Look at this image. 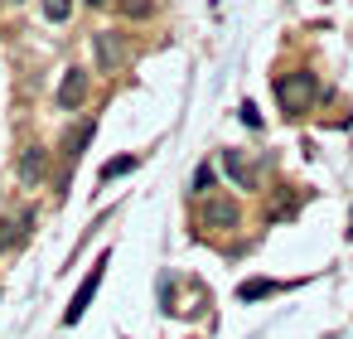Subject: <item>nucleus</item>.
<instances>
[{
  "label": "nucleus",
  "instance_id": "423d86ee",
  "mask_svg": "<svg viewBox=\"0 0 353 339\" xmlns=\"http://www.w3.org/2000/svg\"><path fill=\"white\" fill-rule=\"evenodd\" d=\"M203 223H218V228H232V223H237V209H232L228 199H208V209H203Z\"/></svg>",
  "mask_w": 353,
  "mask_h": 339
},
{
  "label": "nucleus",
  "instance_id": "f03ea898",
  "mask_svg": "<svg viewBox=\"0 0 353 339\" xmlns=\"http://www.w3.org/2000/svg\"><path fill=\"white\" fill-rule=\"evenodd\" d=\"M102 271H107V257H97V267H92V271H88V281L78 286L73 305L63 310V320H68V325H78V320L88 315V305H92V296H97V286H102Z\"/></svg>",
  "mask_w": 353,
  "mask_h": 339
},
{
  "label": "nucleus",
  "instance_id": "2eb2a0df",
  "mask_svg": "<svg viewBox=\"0 0 353 339\" xmlns=\"http://www.w3.org/2000/svg\"><path fill=\"white\" fill-rule=\"evenodd\" d=\"M348 238H353V228H348Z\"/></svg>",
  "mask_w": 353,
  "mask_h": 339
},
{
  "label": "nucleus",
  "instance_id": "0eeeda50",
  "mask_svg": "<svg viewBox=\"0 0 353 339\" xmlns=\"http://www.w3.org/2000/svg\"><path fill=\"white\" fill-rule=\"evenodd\" d=\"M126 170H136V155H117V160H107V165H102V184H112V180H121Z\"/></svg>",
  "mask_w": 353,
  "mask_h": 339
},
{
  "label": "nucleus",
  "instance_id": "f8f14e48",
  "mask_svg": "<svg viewBox=\"0 0 353 339\" xmlns=\"http://www.w3.org/2000/svg\"><path fill=\"white\" fill-rule=\"evenodd\" d=\"M88 141H92V122H88V126H78V131H73V136H68V160H78V155H83V146H88Z\"/></svg>",
  "mask_w": 353,
  "mask_h": 339
},
{
  "label": "nucleus",
  "instance_id": "9d476101",
  "mask_svg": "<svg viewBox=\"0 0 353 339\" xmlns=\"http://www.w3.org/2000/svg\"><path fill=\"white\" fill-rule=\"evenodd\" d=\"M223 165H228V175H232L237 184H247V189H252V170L242 165V155H237V151H228V155H223Z\"/></svg>",
  "mask_w": 353,
  "mask_h": 339
},
{
  "label": "nucleus",
  "instance_id": "4468645a",
  "mask_svg": "<svg viewBox=\"0 0 353 339\" xmlns=\"http://www.w3.org/2000/svg\"><path fill=\"white\" fill-rule=\"evenodd\" d=\"M92 6H102V0H92Z\"/></svg>",
  "mask_w": 353,
  "mask_h": 339
},
{
  "label": "nucleus",
  "instance_id": "6e6552de",
  "mask_svg": "<svg viewBox=\"0 0 353 339\" xmlns=\"http://www.w3.org/2000/svg\"><path fill=\"white\" fill-rule=\"evenodd\" d=\"M271 291H281V281H242V286H237L242 300H261V296H271Z\"/></svg>",
  "mask_w": 353,
  "mask_h": 339
},
{
  "label": "nucleus",
  "instance_id": "9b49d317",
  "mask_svg": "<svg viewBox=\"0 0 353 339\" xmlns=\"http://www.w3.org/2000/svg\"><path fill=\"white\" fill-rule=\"evenodd\" d=\"M73 15V0H44V20H54V25H63Z\"/></svg>",
  "mask_w": 353,
  "mask_h": 339
},
{
  "label": "nucleus",
  "instance_id": "39448f33",
  "mask_svg": "<svg viewBox=\"0 0 353 339\" xmlns=\"http://www.w3.org/2000/svg\"><path fill=\"white\" fill-rule=\"evenodd\" d=\"M25 228H30V213H25V218H6V223H0V252L20 247V242H25Z\"/></svg>",
  "mask_w": 353,
  "mask_h": 339
},
{
  "label": "nucleus",
  "instance_id": "7ed1b4c3",
  "mask_svg": "<svg viewBox=\"0 0 353 339\" xmlns=\"http://www.w3.org/2000/svg\"><path fill=\"white\" fill-rule=\"evenodd\" d=\"M83 97H88V73H83V68H68V78H63V88H59V107L73 112V107H83Z\"/></svg>",
  "mask_w": 353,
  "mask_h": 339
},
{
  "label": "nucleus",
  "instance_id": "1a4fd4ad",
  "mask_svg": "<svg viewBox=\"0 0 353 339\" xmlns=\"http://www.w3.org/2000/svg\"><path fill=\"white\" fill-rule=\"evenodd\" d=\"M20 175H25V180H39V175H44V151H39V146H34V151H25Z\"/></svg>",
  "mask_w": 353,
  "mask_h": 339
},
{
  "label": "nucleus",
  "instance_id": "ddd939ff",
  "mask_svg": "<svg viewBox=\"0 0 353 339\" xmlns=\"http://www.w3.org/2000/svg\"><path fill=\"white\" fill-rule=\"evenodd\" d=\"M194 189H199V194L213 189V165H199V170H194Z\"/></svg>",
  "mask_w": 353,
  "mask_h": 339
},
{
  "label": "nucleus",
  "instance_id": "f257e3e1",
  "mask_svg": "<svg viewBox=\"0 0 353 339\" xmlns=\"http://www.w3.org/2000/svg\"><path fill=\"white\" fill-rule=\"evenodd\" d=\"M314 97H319V78L314 73H285V78H276V102H281L285 117H305L314 107Z\"/></svg>",
  "mask_w": 353,
  "mask_h": 339
},
{
  "label": "nucleus",
  "instance_id": "20e7f679",
  "mask_svg": "<svg viewBox=\"0 0 353 339\" xmlns=\"http://www.w3.org/2000/svg\"><path fill=\"white\" fill-rule=\"evenodd\" d=\"M97 64L107 68V73H117L121 68V44H117V35L107 30V35H97Z\"/></svg>",
  "mask_w": 353,
  "mask_h": 339
}]
</instances>
